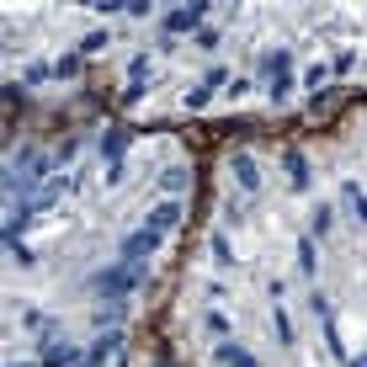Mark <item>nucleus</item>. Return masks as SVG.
I'll return each mask as SVG.
<instances>
[{
	"instance_id": "nucleus-9",
	"label": "nucleus",
	"mask_w": 367,
	"mask_h": 367,
	"mask_svg": "<svg viewBox=\"0 0 367 367\" xmlns=\"http://www.w3.org/2000/svg\"><path fill=\"white\" fill-rule=\"evenodd\" d=\"M165 192H186V170H165Z\"/></svg>"
},
{
	"instance_id": "nucleus-3",
	"label": "nucleus",
	"mask_w": 367,
	"mask_h": 367,
	"mask_svg": "<svg viewBox=\"0 0 367 367\" xmlns=\"http://www.w3.org/2000/svg\"><path fill=\"white\" fill-rule=\"evenodd\" d=\"M203 11H208V5H181V11H170L165 27H170V32H192V27L203 21Z\"/></svg>"
},
{
	"instance_id": "nucleus-8",
	"label": "nucleus",
	"mask_w": 367,
	"mask_h": 367,
	"mask_svg": "<svg viewBox=\"0 0 367 367\" xmlns=\"http://www.w3.org/2000/svg\"><path fill=\"white\" fill-rule=\"evenodd\" d=\"M224 362H229V367H261L250 351H240V346H224Z\"/></svg>"
},
{
	"instance_id": "nucleus-2",
	"label": "nucleus",
	"mask_w": 367,
	"mask_h": 367,
	"mask_svg": "<svg viewBox=\"0 0 367 367\" xmlns=\"http://www.w3.org/2000/svg\"><path fill=\"white\" fill-rule=\"evenodd\" d=\"M155 245H160V234H155V229H144V234H128V240H122V256H128V261H144Z\"/></svg>"
},
{
	"instance_id": "nucleus-5",
	"label": "nucleus",
	"mask_w": 367,
	"mask_h": 367,
	"mask_svg": "<svg viewBox=\"0 0 367 367\" xmlns=\"http://www.w3.org/2000/svg\"><path fill=\"white\" fill-rule=\"evenodd\" d=\"M266 75H271V96H287V54H271Z\"/></svg>"
},
{
	"instance_id": "nucleus-6",
	"label": "nucleus",
	"mask_w": 367,
	"mask_h": 367,
	"mask_svg": "<svg viewBox=\"0 0 367 367\" xmlns=\"http://www.w3.org/2000/svg\"><path fill=\"white\" fill-rule=\"evenodd\" d=\"M234 176H240L245 192H250V186H261V170H256V160H250V155H234Z\"/></svg>"
},
{
	"instance_id": "nucleus-1",
	"label": "nucleus",
	"mask_w": 367,
	"mask_h": 367,
	"mask_svg": "<svg viewBox=\"0 0 367 367\" xmlns=\"http://www.w3.org/2000/svg\"><path fill=\"white\" fill-rule=\"evenodd\" d=\"M139 277H144V266H112V271H102V277H96V293H107V298H122V293H128V287H139Z\"/></svg>"
},
{
	"instance_id": "nucleus-10",
	"label": "nucleus",
	"mask_w": 367,
	"mask_h": 367,
	"mask_svg": "<svg viewBox=\"0 0 367 367\" xmlns=\"http://www.w3.org/2000/svg\"><path fill=\"white\" fill-rule=\"evenodd\" d=\"M48 367H69V346H48V357H43Z\"/></svg>"
},
{
	"instance_id": "nucleus-4",
	"label": "nucleus",
	"mask_w": 367,
	"mask_h": 367,
	"mask_svg": "<svg viewBox=\"0 0 367 367\" xmlns=\"http://www.w3.org/2000/svg\"><path fill=\"white\" fill-rule=\"evenodd\" d=\"M176 219H181V203L170 197V203H160V208H155V213H149V229H155V234H165V229L176 224Z\"/></svg>"
},
{
	"instance_id": "nucleus-7",
	"label": "nucleus",
	"mask_w": 367,
	"mask_h": 367,
	"mask_svg": "<svg viewBox=\"0 0 367 367\" xmlns=\"http://www.w3.org/2000/svg\"><path fill=\"white\" fill-rule=\"evenodd\" d=\"M287 176H293V186H309V170H304V155L298 149L287 155Z\"/></svg>"
}]
</instances>
